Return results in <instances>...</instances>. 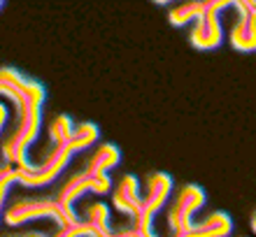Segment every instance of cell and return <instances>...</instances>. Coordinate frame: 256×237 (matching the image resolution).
<instances>
[{"label": "cell", "instance_id": "obj_1", "mask_svg": "<svg viewBox=\"0 0 256 237\" xmlns=\"http://www.w3.org/2000/svg\"><path fill=\"white\" fill-rule=\"evenodd\" d=\"M7 226H24V224H33V221H40V219H49L54 221L56 226H72L80 221L77 214H70L58 205V200H52V198H30V200H16L12 207H7L5 214H2Z\"/></svg>", "mask_w": 256, "mask_h": 237}, {"label": "cell", "instance_id": "obj_2", "mask_svg": "<svg viewBox=\"0 0 256 237\" xmlns=\"http://www.w3.org/2000/svg\"><path fill=\"white\" fill-rule=\"evenodd\" d=\"M170 193H172V177L168 172H149L144 179V196H142L140 217L133 221L135 231L140 237H158L154 233V219L166 207Z\"/></svg>", "mask_w": 256, "mask_h": 237}, {"label": "cell", "instance_id": "obj_3", "mask_svg": "<svg viewBox=\"0 0 256 237\" xmlns=\"http://www.w3.org/2000/svg\"><path fill=\"white\" fill-rule=\"evenodd\" d=\"M74 154H77V151H74L72 142L63 144V147H54L40 165H30L28 170L14 168V172H16V184L26 186V189H42V186H49V184L56 182V177L70 165Z\"/></svg>", "mask_w": 256, "mask_h": 237}, {"label": "cell", "instance_id": "obj_4", "mask_svg": "<svg viewBox=\"0 0 256 237\" xmlns=\"http://www.w3.org/2000/svg\"><path fill=\"white\" fill-rule=\"evenodd\" d=\"M205 203H208V193H205L202 186H198V184H184L182 189H180V193L175 196V200H172V205L168 207V217H166V224H168L172 237H180L191 231L194 214Z\"/></svg>", "mask_w": 256, "mask_h": 237}, {"label": "cell", "instance_id": "obj_5", "mask_svg": "<svg viewBox=\"0 0 256 237\" xmlns=\"http://www.w3.org/2000/svg\"><path fill=\"white\" fill-rule=\"evenodd\" d=\"M233 2L228 0H210L208 12L202 14L200 19L191 28V47L198 51H212V49L222 47L224 42V26H222V12L230 9Z\"/></svg>", "mask_w": 256, "mask_h": 237}, {"label": "cell", "instance_id": "obj_6", "mask_svg": "<svg viewBox=\"0 0 256 237\" xmlns=\"http://www.w3.org/2000/svg\"><path fill=\"white\" fill-rule=\"evenodd\" d=\"M110 189H112V179H110L108 175L94 177V175H88L86 170H82V172L72 175L63 184V189L58 191V198H56V200H58V205H61L66 212L74 214V203H77L82 196H86V193L105 196V193H110Z\"/></svg>", "mask_w": 256, "mask_h": 237}, {"label": "cell", "instance_id": "obj_7", "mask_svg": "<svg viewBox=\"0 0 256 237\" xmlns=\"http://www.w3.org/2000/svg\"><path fill=\"white\" fill-rule=\"evenodd\" d=\"M230 9L238 12V19L230 28V47L242 54L256 51V16L247 9L244 0H236Z\"/></svg>", "mask_w": 256, "mask_h": 237}, {"label": "cell", "instance_id": "obj_8", "mask_svg": "<svg viewBox=\"0 0 256 237\" xmlns=\"http://www.w3.org/2000/svg\"><path fill=\"white\" fill-rule=\"evenodd\" d=\"M112 207L116 212H122L124 217H130L133 221L140 217L142 191L135 175H124L122 182L116 184V189L112 191Z\"/></svg>", "mask_w": 256, "mask_h": 237}, {"label": "cell", "instance_id": "obj_9", "mask_svg": "<svg viewBox=\"0 0 256 237\" xmlns=\"http://www.w3.org/2000/svg\"><path fill=\"white\" fill-rule=\"evenodd\" d=\"M230 233H233V219L228 212H212L180 237H228Z\"/></svg>", "mask_w": 256, "mask_h": 237}, {"label": "cell", "instance_id": "obj_10", "mask_svg": "<svg viewBox=\"0 0 256 237\" xmlns=\"http://www.w3.org/2000/svg\"><path fill=\"white\" fill-rule=\"evenodd\" d=\"M119 163H122V151H119V147L112 142H105L94 151V156L88 158L84 170L94 177H102V175H108L110 170H114Z\"/></svg>", "mask_w": 256, "mask_h": 237}, {"label": "cell", "instance_id": "obj_11", "mask_svg": "<svg viewBox=\"0 0 256 237\" xmlns=\"http://www.w3.org/2000/svg\"><path fill=\"white\" fill-rule=\"evenodd\" d=\"M210 2H202V0H191V2H182V5L172 7L168 12V21L175 28H182L186 23H196L202 14L208 12Z\"/></svg>", "mask_w": 256, "mask_h": 237}, {"label": "cell", "instance_id": "obj_12", "mask_svg": "<svg viewBox=\"0 0 256 237\" xmlns=\"http://www.w3.org/2000/svg\"><path fill=\"white\" fill-rule=\"evenodd\" d=\"M86 224L94 226L96 237H108L110 233V207L105 203H91L86 205Z\"/></svg>", "mask_w": 256, "mask_h": 237}, {"label": "cell", "instance_id": "obj_13", "mask_svg": "<svg viewBox=\"0 0 256 237\" xmlns=\"http://www.w3.org/2000/svg\"><path fill=\"white\" fill-rule=\"evenodd\" d=\"M74 135V121L68 114H56L49 123V140L54 147H63L72 140Z\"/></svg>", "mask_w": 256, "mask_h": 237}, {"label": "cell", "instance_id": "obj_14", "mask_svg": "<svg viewBox=\"0 0 256 237\" xmlns=\"http://www.w3.org/2000/svg\"><path fill=\"white\" fill-rule=\"evenodd\" d=\"M98 137H100V130H98V126L91 121H82L74 126V135H72V147L74 151L80 154V151L88 149V147H94L96 142H98Z\"/></svg>", "mask_w": 256, "mask_h": 237}, {"label": "cell", "instance_id": "obj_15", "mask_svg": "<svg viewBox=\"0 0 256 237\" xmlns=\"http://www.w3.org/2000/svg\"><path fill=\"white\" fill-rule=\"evenodd\" d=\"M12 184H16V172H14V168H10V172L5 175V179L0 182V219H2V214H5V200H7V193H10V189H12Z\"/></svg>", "mask_w": 256, "mask_h": 237}, {"label": "cell", "instance_id": "obj_16", "mask_svg": "<svg viewBox=\"0 0 256 237\" xmlns=\"http://www.w3.org/2000/svg\"><path fill=\"white\" fill-rule=\"evenodd\" d=\"M108 237H140V235L135 231V226H130V228H122V231H116V233H110Z\"/></svg>", "mask_w": 256, "mask_h": 237}, {"label": "cell", "instance_id": "obj_17", "mask_svg": "<svg viewBox=\"0 0 256 237\" xmlns=\"http://www.w3.org/2000/svg\"><path fill=\"white\" fill-rule=\"evenodd\" d=\"M7 119H10V114H7V107L0 102V133H2V128L7 126Z\"/></svg>", "mask_w": 256, "mask_h": 237}, {"label": "cell", "instance_id": "obj_18", "mask_svg": "<svg viewBox=\"0 0 256 237\" xmlns=\"http://www.w3.org/2000/svg\"><path fill=\"white\" fill-rule=\"evenodd\" d=\"M10 237H49L44 233H19V235H10Z\"/></svg>", "mask_w": 256, "mask_h": 237}, {"label": "cell", "instance_id": "obj_19", "mask_svg": "<svg viewBox=\"0 0 256 237\" xmlns=\"http://www.w3.org/2000/svg\"><path fill=\"white\" fill-rule=\"evenodd\" d=\"M244 5H247V9L256 16V0H244Z\"/></svg>", "mask_w": 256, "mask_h": 237}, {"label": "cell", "instance_id": "obj_20", "mask_svg": "<svg viewBox=\"0 0 256 237\" xmlns=\"http://www.w3.org/2000/svg\"><path fill=\"white\" fill-rule=\"evenodd\" d=\"M252 231H254V235H256V212L252 214Z\"/></svg>", "mask_w": 256, "mask_h": 237}, {"label": "cell", "instance_id": "obj_21", "mask_svg": "<svg viewBox=\"0 0 256 237\" xmlns=\"http://www.w3.org/2000/svg\"><path fill=\"white\" fill-rule=\"evenodd\" d=\"M2 7H5V2H2V0H0V9H2Z\"/></svg>", "mask_w": 256, "mask_h": 237}]
</instances>
